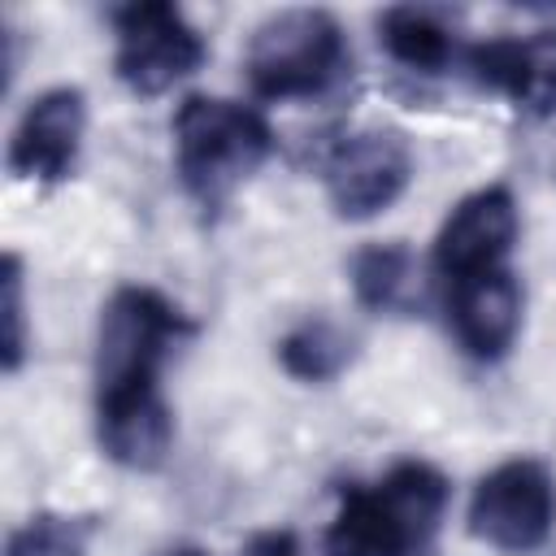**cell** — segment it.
Instances as JSON below:
<instances>
[{"mask_svg": "<svg viewBox=\"0 0 556 556\" xmlns=\"http://www.w3.org/2000/svg\"><path fill=\"white\" fill-rule=\"evenodd\" d=\"M352 295L369 313H408L417 295V256L408 243L387 239L352 256Z\"/></svg>", "mask_w": 556, "mask_h": 556, "instance_id": "obj_15", "label": "cell"}, {"mask_svg": "<svg viewBox=\"0 0 556 556\" xmlns=\"http://www.w3.org/2000/svg\"><path fill=\"white\" fill-rule=\"evenodd\" d=\"M96 443L122 469L135 473L161 469L174 447V408L165 391L156 387V391L96 400Z\"/></svg>", "mask_w": 556, "mask_h": 556, "instance_id": "obj_12", "label": "cell"}, {"mask_svg": "<svg viewBox=\"0 0 556 556\" xmlns=\"http://www.w3.org/2000/svg\"><path fill=\"white\" fill-rule=\"evenodd\" d=\"M243 556H304V547L291 530H261V534H252Z\"/></svg>", "mask_w": 556, "mask_h": 556, "instance_id": "obj_18", "label": "cell"}, {"mask_svg": "<svg viewBox=\"0 0 556 556\" xmlns=\"http://www.w3.org/2000/svg\"><path fill=\"white\" fill-rule=\"evenodd\" d=\"M378 43L391 61H400L413 74H443L460 52L456 26L443 9L426 4H395L378 13Z\"/></svg>", "mask_w": 556, "mask_h": 556, "instance_id": "obj_13", "label": "cell"}, {"mask_svg": "<svg viewBox=\"0 0 556 556\" xmlns=\"http://www.w3.org/2000/svg\"><path fill=\"white\" fill-rule=\"evenodd\" d=\"M556 530V478L534 456L500 460L469 495V534L504 556L539 552Z\"/></svg>", "mask_w": 556, "mask_h": 556, "instance_id": "obj_6", "label": "cell"}, {"mask_svg": "<svg viewBox=\"0 0 556 556\" xmlns=\"http://www.w3.org/2000/svg\"><path fill=\"white\" fill-rule=\"evenodd\" d=\"M243 74L256 100H317L352 74V43L326 9L269 13L243 52Z\"/></svg>", "mask_w": 556, "mask_h": 556, "instance_id": "obj_4", "label": "cell"}, {"mask_svg": "<svg viewBox=\"0 0 556 556\" xmlns=\"http://www.w3.org/2000/svg\"><path fill=\"white\" fill-rule=\"evenodd\" d=\"M191 334H195L191 313L165 291L143 282L117 287L104 300L100 326H96V361H91L96 400L161 387L165 361Z\"/></svg>", "mask_w": 556, "mask_h": 556, "instance_id": "obj_3", "label": "cell"}, {"mask_svg": "<svg viewBox=\"0 0 556 556\" xmlns=\"http://www.w3.org/2000/svg\"><path fill=\"white\" fill-rule=\"evenodd\" d=\"M465 70L478 87L508 96L517 109L556 113V30L478 39L465 48Z\"/></svg>", "mask_w": 556, "mask_h": 556, "instance_id": "obj_11", "label": "cell"}, {"mask_svg": "<svg viewBox=\"0 0 556 556\" xmlns=\"http://www.w3.org/2000/svg\"><path fill=\"white\" fill-rule=\"evenodd\" d=\"M161 556H208V552L195 547V543H178V547H169V552H161Z\"/></svg>", "mask_w": 556, "mask_h": 556, "instance_id": "obj_19", "label": "cell"}, {"mask_svg": "<svg viewBox=\"0 0 556 556\" xmlns=\"http://www.w3.org/2000/svg\"><path fill=\"white\" fill-rule=\"evenodd\" d=\"M521 313H526V291L508 265L447 282L452 339L478 365H495L513 352V343L521 334Z\"/></svg>", "mask_w": 556, "mask_h": 556, "instance_id": "obj_10", "label": "cell"}, {"mask_svg": "<svg viewBox=\"0 0 556 556\" xmlns=\"http://www.w3.org/2000/svg\"><path fill=\"white\" fill-rule=\"evenodd\" d=\"M0 326H4V339H0V365L4 374H17L22 361H26V278H22V256L17 252H4V265H0Z\"/></svg>", "mask_w": 556, "mask_h": 556, "instance_id": "obj_17", "label": "cell"}, {"mask_svg": "<svg viewBox=\"0 0 556 556\" xmlns=\"http://www.w3.org/2000/svg\"><path fill=\"white\" fill-rule=\"evenodd\" d=\"M521 217H517V200L508 187L491 182L469 191L465 200L452 204V213L443 217L439 235H434V252L430 265L443 282H460L486 269H504L508 252L517 243Z\"/></svg>", "mask_w": 556, "mask_h": 556, "instance_id": "obj_8", "label": "cell"}, {"mask_svg": "<svg viewBox=\"0 0 556 556\" xmlns=\"http://www.w3.org/2000/svg\"><path fill=\"white\" fill-rule=\"evenodd\" d=\"M96 539V517L78 513H35L26 517L9 543L4 556H87Z\"/></svg>", "mask_w": 556, "mask_h": 556, "instance_id": "obj_16", "label": "cell"}, {"mask_svg": "<svg viewBox=\"0 0 556 556\" xmlns=\"http://www.w3.org/2000/svg\"><path fill=\"white\" fill-rule=\"evenodd\" d=\"M87 139V96L78 87L39 91L9 135V174L22 182L56 187L74 178Z\"/></svg>", "mask_w": 556, "mask_h": 556, "instance_id": "obj_9", "label": "cell"}, {"mask_svg": "<svg viewBox=\"0 0 556 556\" xmlns=\"http://www.w3.org/2000/svg\"><path fill=\"white\" fill-rule=\"evenodd\" d=\"M326 200L343 222L387 213L413 182V143L395 126H365L343 135L321 165Z\"/></svg>", "mask_w": 556, "mask_h": 556, "instance_id": "obj_7", "label": "cell"}, {"mask_svg": "<svg viewBox=\"0 0 556 556\" xmlns=\"http://www.w3.org/2000/svg\"><path fill=\"white\" fill-rule=\"evenodd\" d=\"M452 482L430 460H395L374 482H348L326 526V556H426L443 530Z\"/></svg>", "mask_w": 556, "mask_h": 556, "instance_id": "obj_1", "label": "cell"}, {"mask_svg": "<svg viewBox=\"0 0 556 556\" xmlns=\"http://www.w3.org/2000/svg\"><path fill=\"white\" fill-rule=\"evenodd\" d=\"M274 156V126L261 109L226 96H187L174 113V174L204 208H222Z\"/></svg>", "mask_w": 556, "mask_h": 556, "instance_id": "obj_2", "label": "cell"}, {"mask_svg": "<svg viewBox=\"0 0 556 556\" xmlns=\"http://www.w3.org/2000/svg\"><path fill=\"white\" fill-rule=\"evenodd\" d=\"M208 56L200 26L165 0L113 9V74L130 96H165L187 83Z\"/></svg>", "mask_w": 556, "mask_h": 556, "instance_id": "obj_5", "label": "cell"}, {"mask_svg": "<svg viewBox=\"0 0 556 556\" xmlns=\"http://www.w3.org/2000/svg\"><path fill=\"white\" fill-rule=\"evenodd\" d=\"M352 361H356V334L343 321L326 317V313L300 317L278 339V365H282V374L295 378V382H308V387L334 382Z\"/></svg>", "mask_w": 556, "mask_h": 556, "instance_id": "obj_14", "label": "cell"}]
</instances>
